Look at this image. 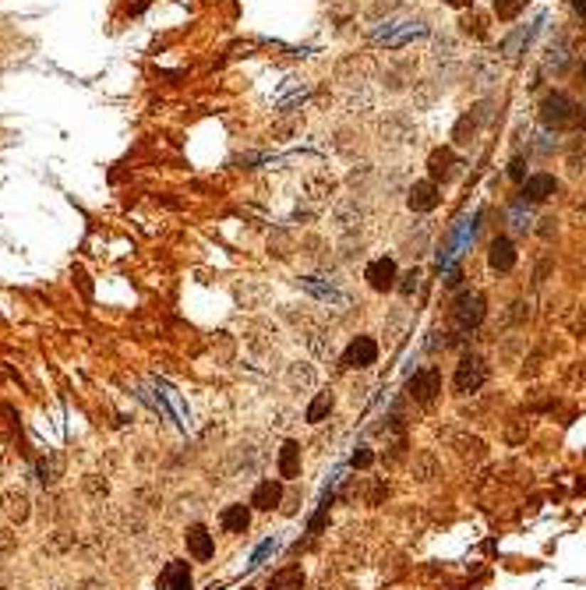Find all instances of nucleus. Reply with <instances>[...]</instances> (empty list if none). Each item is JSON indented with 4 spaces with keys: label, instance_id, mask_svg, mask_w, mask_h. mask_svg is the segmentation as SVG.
Instances as JSON below:
<instances>
[{
    "label": "nucleus",
    "instance_id": "10",
    "mask_svg": "<svg viewBox=\"0 0 586 590\" xmlns=\"http://www.w3.org/2000/svg\"><path fill=\"white\" fill-rule=\"evenodd\" d=\"M152 389H156V393H159L163 399H166V406H170L174 421H177V424H181V428L188 431V428H191V410L184 406V399H181V393H177V389H174L170 382H163V379H152Z\"/></svg>",
    "mask_w": 586,
    "mask_h": 590
},
{
    "label": "nucleus",
    "instance_id": "2",
    "mask_svg": "<svg viewBox=\"0 0 586 590\" xmlns=\"http://www.w3.org/2000/svg\"><path fill=\"white\" fill-rule=\"evenodd\" d=\"M484 382H488V364H484V357H477V354H467V357L456 364V379H452L456 393H459V396H470V393H477Z\"/></svg>",
    "mask_w": 586,
    "mask_h": 590
},
{
    "label": "nucleus",
    "instance_id": "13",
    "mask_svg": "<svg viewBox=\"0 0 586 590\" xmlns=\"http://www.w3.org/2000/svg\"><path fill=\"white\" fill-rule=\"evenodd\" d=\"M219 523H223V530H226V534H244V530L251 527V509H247L244 502H233V505H226V509H223Z\"/></svg>",
    "mask_w": 586,
    "mask_h": 590
},
{
    "label": "nucleus",
    "instance_id": "21",
    "mask_svg": "<svg viewBox=\"0 0 586 590\" xmlns=\"http://www.w3.org/2000/svg\"><path fill=\"white\" fill-rule=\"evenodd\" d=\"M57 478H60V456L43 460V463H39V481H43V485H53Z\"/></svg>",
    "mask_w": 586,
    "mask_h": 590
},
{
    "label": "nucleus",
    "instance_id": "31",
    "mask_svg": "<svg viewBox=\"0 0 586 590\" xmlns=\"http://www.w3.org/2000/svg\"><path fill=\"white\" fill-rule=\"evenodd\" d=\"M208 590H215V587H208Z\"/></svg>",
    "mask_w": 586,
    "mask_h": 590
},
{
    "label": "nucleus",
    "instance_id": "28",
    "mask_svg": "<svg viewBox=\"0 0 586 590\" xmlns=\"http://www.w3.org/2000/svg\"><path fill=\"white\" fill-rule=\"evenodd\" d=\"M576 124H580V127H586V106H580V110H576Z\"/></svg>",
    "mask_w": 586,
    "mask_h": 590
},
{
    "label": "nucleus",
    "instance_id": "29",
    "mask_svg": "<svg viewBox=\"0 0 586 590\" xmlns=\"http://www.w3.org/2000/svg\"><path fill=\"white\" fill-rule=\"evenodd\" d=\"M576 11H580V14H586V0H576Z\"/></svg>",
    "mask_w": 586,
    "mask_h": 590
},
{
    "label": "nucleus",
    "instance_id": "8",
    "mask_svg": "<svg viewBox=\"0 0 586 590\" xmlns=\"http://www.w3.org/2000/svg\"><path fill=\"white\" fill-rule=\"evenodd\" d=\"M184 541H188V555H191L195 562H208V559L215 555V541H212V534H208L201 523H191V527H188Z\"/></svg>",
    "mask_w": 586,
    "mask_h": 590
},
{
    "label": "nucleus",
    "instance_id": "32",
    "mask_svg": "<svg viewBox=\"0 0 586 590\" xmlns=\"http://www.w3.org/2000/svg\"><path fill=\"white\" fill-rule=\"evenodd\" d=\"M244 590H247V587H244Z\"/></svg>",
    "mask_w": 586,
    "mask_h": 590
},
{
    "label": "nucleus",
    "instance_id": "16",
    "mask_svg": "<svg viewBox=\"0 0 586 590\" xmlns=\"http://www.w3.org/2000/svg\"><path fill=\"white\" fill-rule=\"evenodd\" d=\"M279 478L283 481L300 478V446L297 442H283V449H279Z\"/></svg>",
    "mask_w": 586,
    "mask_h": 590
},
{
    "label": "nucleus",
    "instance_id": "12",
    "mask_svg": "<svg viewBox=\"0 0 586 590\" xmlns=\"http://www.w3.org/2000/svg\"><path fill=\"white\" fill-rule=\"evenodd\" d=\"M410 209L413 212H431V209H438V201H442V195H438V184L435 181H417L413 188H410Z\"/></svg>",
    "mask_w": 586,
    "mask_h": 590
},
{
    "label": "nucleus",
    "instance_id": "19",
    "mask_svg": "<svg viewBox=\"0 0 586 590\" xmlns=\"http://www.w3.org/2000/svg\"><path fill=\"white\" fill-rule=\"evenodd\" d=\"M332 403H336V396L329 393V389L314 396V399H311V406H307V424H318V421H321V417L332 410Z\"/></svg>",
    "mask_w": 586,
    "mask_h": 590
},
{
    "label": "nucleus",
    "instance_id": "27",
    "mask_svg": "<svg viewBox=\"0 0 586 590\" xmlns=\"http://www.w3.org/2000/svg\"><path fill=\"white\" fill-rule=\"evenodd\" d=\"M442 4H449V7H456V11H459V7H470L474 0H442Z\"/></svg>",
    "mask_w": 586,
    "mask_h": 590
},
{
    "label": "nucleus",
    "instance_id": "15",
    "mask_svg": "<svg viewBox=\"0 0 586 590\" xmlns=\"http://www.w3.org/2000/svg\"><path fill=\"white\" fill-rule=\"evenodd\" d=\"M279 502H283V485H279V481H272V478H269V481H262V485L255 488V495H251V505H255V509H262V512L276 509Z\"/></svg>",
    "mask_w": 586,
    "mask_h": 590
},
{
    "label": "nucleus",
    "instance_id": "1",
    "mask_svg": "<svg viewBox=\"0 0 586 590\" xmlns=\"http://www.w3.org/2000/svg\"><path fill=\"white\" fill-rule=\"evenodd\" d=\"M427 36V25L420 18H406V14H395V18H385L378 21V28L371 32L375 43H385V46H403L410 39H424Z\"/></svg>",
    "mask_w": 586,
    "mask_h": 590
},
{
    "label": "nucleus",
    "instance_id": "4",
    "mask_svg": "<svg viewBox=\"0 0 586 590\" xmlns=\"http://www.w3.org/2000/svg\"><path fill=\"white\" fill-rule=\"evenodd\" d=\"M484 315H488V307H484V297L481 294H459L452 300V322L459 325V329H477L481 322H484Z\"/></svg>",
    "mask_w": 586,
    "mask_h": 590
},
{
    "label": "nucleus",
    "instance_id": "14",
    "mask_svg": "<svg viewBox=\"0 0 586 590\" xmlns=\"http://www.w3.org/2000/svg\"><path fill=\"white\" fill-rule=\"evenodd\" d=\"M300 287H304L311 297L325 300V304H339V307L346 304V294H343V290H336L332 283H321L318 276H300Z\"/></svg>",
    "mask_w": 586,
    "mask_h": 590
},
{
    "label": "nucleus",
    "instance_id": "20",
    "mask_svg": "<svg viewBox=\"0 0 586 590\" xmlns=\"http://www.w3.org/2000/svg\"><path fill=\"white\" fill-rule=\"evenodd\" d=\"M530 0H494V14H498V21H512V18H519V11Z\"/></svg>",
    "mask_w": 586,
    "mask_h": 590
},
{
    "label": "nucleus",
    "instance_id": "30",
    "mask_svg": "<svg viewBox=\"0 0 586 590\" xmlns=\"http://www.w3.org/2000/svg\"><path fill=\"white\" fill-rule=\"evenodd\" d=\"M583 82H586V60H583Z\"/></svg>",
    "mask_w": 586,
    "mask_h": 590
},
{
    "label": "nucleus",
    "instance_id": "25",
    "mask_svg": "<svg viewBox=\"0 0 586 590\" xmlns=\"http://www.w3.org/2000/svg\"><path fill=\"white\" fill-rule=\"evenodd\" d=\"M371 460H375V456H371V453H368V449H361V453H353V467H371Z\"/></svg>",
    "mask_w": 586,
    "mask_h": 590
},
{
    "label": "nucleus",
    "instance_id": "26",
    "mask_svg": "<svg viewBox=\"0 0 586 590\" xmlns=\"http://www.w3.org/2000/svg\"><path fill=\"white\" fill-rule=\"evenodd\" d=\"M413 287H417V273H410V276H406V283H403L399 290H403V294H413Z\"/></svg>",
    "mask_w": 586,
    "mask_h": 590
},
{
    "label": "nucleus",
    "instance_id": "3",
    "mask_svg": "<svg viewBox=\"0 0 586 590\" xmlns=\"http://www.w3.org/2000/svg\"><path fill=\"white\" fill-rule=\"evenodd\" d=\"M576 102L572 96H565V93H551V96H544L540 102V120L548 124V127H569V124H576Z\"/></svg>",
    "mask_w": 586,
    "mask_h": 590
},
{
    "label": "nucleus",
    "instance_id": "5",
    "mask_svg": "<svg viewBox=\"0 0 586 590\" xmlns=\"http://www.w3.org/2000/svg\"><path fill=\"white\" fill-rule=\"evenodd\" d=\"M378 361V343L371 336H357L350 339V347L343 350V364L346 368H371Z\"/></svg>",
    "mask_w": 586,
    "mask_h": 590
},
{
    "label": "nucleus",
    "instance_id": "6",
    "mask_svg": "<svg viewBox=\"0 0 586 590\" xmlns=\"http://www.w3.org/2000/svg\"><path fill=\"white\" fill-rule=\"evenodd\" d=\"M438 393H442V372H438V368H420V372L410 379V396H413L417 403H431Z\"/></svg>",
    "mask_w": 586,
    "mask_h": 590
},
{
    "label": "nucleus",
    "instance_id": "22",
    "mask_svg": "<svg viewBox=\"0 0 586 590\" xmlns=\"http://www.w3.org/2000/svg\"><path fill=\"white\" fill-rule=\"evenodd\" d=\"M276 548H279V541H276V537H269V541H265V544H262V548H258V552L251 555L247 569H258V566H265V559H269V555H272Z\"/></svg>",
    "mask_w": 586,
    "mask_h": 590
},
{
    "label": "nucleus",
    "instance_id": "24",
    "mask_svg": "<svg viewBox=\"0 0 586 590\" xmlns=\"http://www.w3.org/2000/svg\"><path fill=\"white\" fill-rule=\"evenodd\" d=\"M508 177H512V181H519V184L526 181V170H523V159H516V163L508 167Z\"/></svg>",
    "mask_w": 586,
    "mask_h": 590
},
{
    "label": "nucleus",
    "instance_id": "23",
    "mask_svg": "<svg viewBox=\"0 0 586 590\" xmlns=\"http://www.w3.org/2000/svg\"><path fill=\"white\" fill-rule=\"evenodd\" d=\"M508 216H512V226H516V230H530V226H533V219H530V212H523V209H519V205H516V209H512V212H508Z\"/></svg>",
    "mask_w": 586,
    "mask_h": 590
},
{
    "label": "nucleus",
    "instance_id": "18",
    "mask_svg": "<svg viewBox=\"0 0 586 590\" xmlns=\"http://www.w3.org/2000/svg\"><path fill=\"white\" fill-rule=\"evenodd\" d=\"M269 590H304V573L300 569H283L269 580Z\"/></svg>",
    "mask_w": 586,
    "mask_h": 590
},
{
    "label": "nucleus",
    "instance_id": "11",
    "mask_svg": "<svg viewBox=\"0 0 586 590\" xmlns=\"http://www.w3.org/2000/svg\"><path fill=\"white\" fill-rule=\"evenodd\" d=\"M555 191H558V181H555L551 174H533V177L523 181V201H530V205L548 201Z\"/></svg>",
    "mask_w": 586,
    "mask_h": 590
},
{
    "label": "nucleus",
    "instance_id": "9",
    "mask_svg": "<svg viewBox=\"0 0 586 590\" xmlns=\"http://www.w3.org/2000/svg\"><path fill=\"white\" fill-rule=\"evenodd\" d=\"M516 262H519V255H516V244L508 241V237H494L491 241V251H488V265L494 273H512L516 269Z\"/></svg>",
    "mask_w": 586,
    "mask_h": 590
},
{
    "label": "nucleus",
    "instance_id": "17",
    "mask_svg": "<svg viewBox=\"0 0 586 590\" xmlns=\"http://www.w3.org/2000/svg\"><path fill=\"white\" fill-rule=\"evenodd\" d=\"M163 580H166L170 590H191V569H188V562H170L163 569Z\"/></svg>",
    "mask_w": 586,
    "mask_h": 590
},
{
    "label": "nucleus",
    "instance_id": "7",
    "mask_svg": "<svg viewBox=\"0 0 586 590\" xmlns=\"http://www.w3.org/2000/svg\"><path fill=\"white\" fill-rule=\"evenodd\" d=\"M364 280H368V287H371V290L385 294V290H392V287H395V280H399V269H395V262H392V258H375V262L368 265Z\"/></svg>",
    "mask_w": 586,
    "mask_h": 590
}]
</instances>
